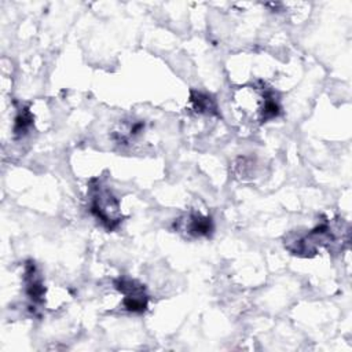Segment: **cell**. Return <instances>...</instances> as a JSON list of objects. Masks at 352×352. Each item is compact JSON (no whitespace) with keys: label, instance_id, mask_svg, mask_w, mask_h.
<instances>
[{"label":"cell","instance_id":"cell-5","mask_svg":"<svg viewBox=\"0 0 352 352\" xmlns=\"http://www.w3.org/2000/svg\"><path fill=\"white\" fill-rule=\"evenodd\" d=\"M191 104H192V109L199 113V114H208V116H212L216 113V103L214 100L206 95V94H202V92H192L191 94Z\"/></svg>","mask_w":352,"mask_h":352},{"label":"cell","instance_id":"cell-4","mask_svg":"<svg viewBox=\"0 0 352 352\" xmlns=\"http://www.w3.org/2000/svg\"><path fill=\"white\" fill-rule=\"evenodd\" d=\"M176 230L186 232L190 236H206L212 232L213 224L210 217L198 213H190L176 223Z\"/></svg>","mask_w":352,"mask_h":352},{"label":"cell","instance_id":"cell-2","mask_svg":"<svg viewBox=\"0 0 352 352\" xmlns=\"http://www.w3.org/2000/svg\"><path fill=\"white\" fill-rule=\"evenodd\" d=\"M89 209H91V213L107 230H114L122 221L118 199L113 195V192L107 187H103L100 183L91 187Z\"/></svg>","mask_w":352,"mask_h":352},{"label":"cell","instance_id":"cell-3","mask_svg":"<svg viewBox=\"0 0 352 352\" xmlns=\"http://www.w3.org/2000/svg\"><path fill=\"white\" fill-rule=\"evenodd\" d=\"M116 287L122 293V305L129 312H143L147 308V296L144 294L143 286L138 285L131 279H118Z\"/></svg>","mask_w":352,"mask_h":352},{"label":"cell","instance_id":"cell-1","mask_svg":"<svg viewBox=\"0 0 352 352\" xmlns=\"http://www.w3.org/2000/svg\"><path fill=\"white\" fill-rule=\"evenodd\" d=\"M232 106L241 120L252 124H263L275 118L280 111L275 92L256 85L236 89L232 95Z\"/></svg>","mask_w":352,"mask_h":352}]
</instances>
